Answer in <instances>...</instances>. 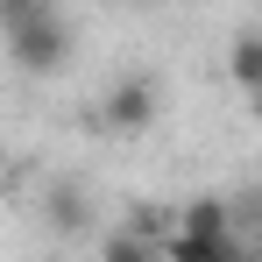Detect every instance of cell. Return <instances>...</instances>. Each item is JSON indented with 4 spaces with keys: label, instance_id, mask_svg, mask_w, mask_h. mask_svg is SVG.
<instances>
[{
    "label": "cell",
    "instance_id": "obj_5",
    "mask_svg": "<svg viewBox=\"0 0 262 262\" xmlns=\"http://www.w3.org/2000/svg\"><path fill=\"white\" fill-rule=\"evenodd\" d=\"M170 234L220 241V234H234V206H227V199H191V206H177V213H170Z\"/></svg>",
    "mask_w": 262,
    "mask_h": 262
},
{
    "label": "cell",
    "instance_id": "obj_6",
    "mask_svg": "<svg viewBox=\"0 0 262 262\" xmlns=\"http://www.w3.org/2000/svg\"><path fill=\"white\" fill-rule=\"evenodd\" d=\"M227 71H234L241 92H262V29H241V36L227 43Z\"/></svg>",
    "mask_w": 262,
    "mask_h": 262
},
{
    "label": "cell",
    "instance_id": "obj_1",
    "mask_svg": "<svg viewBox=\"0 0 262 262\" xmlns=\"http://www.w3.org/2000/svg\"><path fill=\"white\" fill-rule=\"evenodd\" d=\"M0 43H7V64L14 71H29V78H57L64 64H71V21L36 0V7H21L14 21H0Z\"/></svg>",
    "mask_w": 262,
    "mask_h": 262
},
{
    "label": "cell",
    "instance_id": "obj_8",
    "mask_svg": "<svg viewBox=\"0 0 262 262\" xmlns=\"http://www.w3.org/2000/svg\"><path fill=\"white\" fill-rule=\"evenodd\" d=\"M248 106H255V121H262V92H248Z\"/></svg>",
    "mask_w": 262,
    "mask_h": 262
},
{
    "label": "cell",
    "instance_id": "obj_3",
    "mask_svg": "<svg viewBox=\"0 0 262 262\" xmlns=\"http://www.w3.org/2000/svg\"><path fill=\"white\" fill-rule=\"evenodd\" d=\"M43 220H50V234H85L92 220V199H85V184H71V177H57V184H43Z\"/></svg>",
    "mask_w": 262,
    "mask_h": 262
},
{
    "label": "cell",
    "instance_id": "obj_9",
    "mask_svg": "<svg viewBox=\"0 0 262 262\" xmlns=\"http://www.w3.org/2000/svg\"><path fill=\"white\" fill-rule=\"evenodd\" d=\"M255 213H262V199H255Z\"/></svg>",
    "mask_w": 262,
    "mask_h": 262
},
{
    "label": "cell",
    "instance_id": "obj_2",
    "mask_svg": "<svg viewBox=\"0 0 262 262\" xmlns=\"http://www.w3.org/2000/svg\"><path fill=\"white\" fill-rule=\"evenodd\" d=\"M156 114H163V78H149V71H128L121 85L99 99V128L106 135H149L156 128Z\"/></svg>",
    "mask_w": 262,
    "mask_h": 262
},
{
    "label": "cell",
    "instance_id": "obj_7",
    "mask_svg": "<svg viewBox=\"0 0 262 262\" xmlns=\"http://www.w3.org/2000/svg\"><path fill=\"white\" fill-rule=\"evenodd\" d=\"M156 248H163V241H142V234H128V227H121V234L99 248V262H163Z\"/></svg>",
    "mask_w": 262,
    "mask_h": 262
},
{
    "label": "cell",
    "instance_id": "obj_4",
    "mask_svg": "<svg viewBox=\"0 0 262 262\" xmlns=\"http://www.w3.org/2000/svg\"><path fill=\"white\" fill-rule=\"evenodd\" d=\"M163 262H255L234 234H220V241H199V234H163Z\"/></svg>",
    "mask_w": 262,
    "mask_h": 262
}]
</instances>
